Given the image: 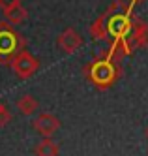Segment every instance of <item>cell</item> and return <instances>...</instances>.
<instances>
[{"instance_id": "cell-1", "label": "cell", "mask_w": 148, "mask_h": 156, "mask_svg": "<svg viewBox=\"0 0 148 156\" xmlns=\"http://www.w3.org/2000/svg\"><path fill=\"white\" fill-rule=\"evenodd\" d=\"M133 8L124 0H115L103 15H99L92 25L88 27L90 36L98 41H116L131 30L133 25Z\"/></svg>"}, {"instance_id": "cell-2", "label": "cell", "mask_w": 148, "mask_h": 156, "mask_svg": "<svg viewBox=\"0 0 148 156\" xmlns=\"http://www.w3.org/2000/svg\"><path fill=\"white\" fill-rule=\"evenodd\" d=\"M83 73L96 88L107 90L118 81V77L122 75V68H120V62L109 60L103 55H99L98 58H94L90 64L84 66Z\"/></svg>"}, {"instance_id": "cell-3", "label": "cell", "mask_w": 148, "mask_h": 156, "mask_svg": "<svg viewBox=\"0 0 148 156\" xmlns=\"http://www.w3.org/2000/svg\"><path fill=\"white\" fill-rule=\"evenodd\" d=\"M26 49L25 36L17 32L13 27L6 21L0 23V64H11L21 51Z\"/></svg>"}, {"instance_id": "cell-4", "label": "cell", "mask_w": 148, "mask_h": 156, "mask_svg": "<svg viewBox=\"0 0 148 156\" xmlns=\"http://www.w3.org/2000/svg\"><path fill=\"white\" fill-rule=\"evenodd\" d=\"M11 70L15 72L17 77H21V79H28V77H32L34 73L38 72L40 68V62L36 57H32V55L25 49V51H21L17 57L11 60Z\"/></svg>"}, {"instance_id": "cell-5", "label": "cell", "mask_w": 148, "mask_h": 156, "mask_svg": "<svg viewBox=\"0 0 148 156\" xmlns=\"http://www.w3.org/2000/svg\"><path fill=\"white\" fill-rule=\"evenodd\" d=\"M34 128L41 133V137H51L53 133L60 128V120L53 113H40L34 119Z\"/></svg>"}, {"instance_id": "cell-6", "label": "cell", "mask_w": 148, "mask_h": 156, "mask_svg": "<svg viewBox=\"0 0 148 156\" xmlns=\"http://www.w3.org/2000/svg\"><path fill=\"white\" fill-rule=\"evenodd\" d=\"M81 45H83V38H81V34H79L75 28H66L58 36V47L64 53H67V55L77 53L79 49H81Z\"/></svg>"}, {"instance_id": "cell-7", "label": "cell", "mask_w": 148, "mask_h": 156, "mask_svg": "<svg viewBox=\"0 0 148 156\" xmlns=\"http://www.w3.org/2000/svg\"><path fill=\"white\" fill-rule=\"evenodd\" d=\"M4 17H6V23H9L11 27H17L21 23H25V19L28 17V12L22 4H15V6L4 9Z\"/></svg>"}, {"instance_id": "cell-8", "label": "cell", "mask_w": 148, "mask_h": 156, "mask_svg": "<svg viewBox=\"0 0 148 156\" xmlns=\"http://www.w3.org/2000/svg\"><path fill=\"white\" fill-rule=\"evenodd\" d=\"M58 152H60L58 143L53 141L51 137H43L36 145V149H34V154L36 156H58Z\"/></svg>"}, {"instance_id": "cell-9", "label": "cell", "mask_w": 148, "mask_h": 156, "mask_svg": "<svg viewBox=\"0 0 148 156\" xmlns=\"http://www.w3.org/2000/svg\"><path fill=\"white\" fill-rule=\"evenodd\" d=\"M17 109L21 111L22 115L30 117V115H34L38 111V100L34 98L32 94H25V96H21L17 100Z\"/></svg>"}, {"instance_id": "cell-10", "label": "cell", "mask_w": 148, "mask_h": 156, "mask_svg": "<svg viewBox=\"0 0 148 156\" xmlns=\"http://www.w3.org/2000/svg\"><path fill=\"white\" fill-rule=\"evenodd\" d=\"M9 120H11V113H9V109L2 107L0 109V128H4L9 124Z\"/></svg>"}, {"instance_id": "cell-11", "label": "cell", "mask_w": 148, "mask_h": 156, "mask_svg": "<svg viewBox=\"0 0 148 156\" xmlns=\"http://www.w3.org/2000/svg\"><path fill=\"white\" fill-rule=\"evenodd\" d=\"M21 2L22 0H0V8H2V12H4V9L15 6V4H21Z\"/></svg>"}, {"instance_id": "cell-12", "label": "cell", "mask_w": 148, "mask_h": 156, "mask_svg": "<svg viewBox=\"0 0 148 156\" xmlns=\"http://www.w3.org/2000/svg\"><path fill=\"white\" fill-rule=\"evenodd\" d=\"M141 2H144V0H129V6L133 8V6H137V4H141Z\"/></svg>"}, {"instance_id": "cell-13", "label": "cell", "mask_w": 148, "mask_h": 156, "mask_svg": "<svg viewBox=\"0 0 148 156\" xmlns=\"http://www.w3.org/2000/svg\"><path fill=\"white\" fill-rule=\"evenodd\" d=\"M144 133H146V139H148V128H146V132H144Z\"/></svg>"}, {"instance_id": "cell-14", "label": "cell", "mask_w": 148, "mask_h": 156, "mask_svg": "<svg viewBox=\"0 0 148 156\" xmlns=\"http://www.w3.org/2000/svg\"><path fill=\"white\" fill-rule=\"evenodd\" d=\"M2 107H4V104H2V102H0V109H2Z\"/></svg>"}]
</instances>
